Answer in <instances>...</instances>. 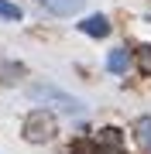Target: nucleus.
Masks as SVG:
<instances>
[{"instance_id":"f257e3e1","label":"nucleus","mask_w":151,"mask_h":154,"mask_svg":"<svg viewBox=\"0 0 151 154\" xmlns=\"http://www.w3.org/2000/svg\"><path fill=\"white\" fill-rule=\"evenodd\" d=\"M72 154H124V151H120V134L113 130V127H103L96 137L79 140Z\"/></svg>"},{"instance_id":"f03ea898","label":"nucleus","mask_w":151,"mask_h":154,"mask_svg":"<svg viewBox=\"0 0 151 154\" xmlns=\"http://www.w3.org/2000/svg\"><path fill=\"white\" fill-rule=\"evenodd\" d=\"M24 137H28L31 144H45L55 137V116H52L48 110H34L28 120H24Z\"/></svg>"},{"instance_id":"7ed1b4c3","label":"nucleus","mask_w":151,"mask_h":154,"mask_svg":"<svg viewBox=\"0 0 151 154\" xmlns=\"http://www.w3.org/2000/svg\"><path fill=\"white\" fill-rule=\"evenodd\" d=\"M79 31L90 34V38H106V34H110V21H106L103 14H90L86 21H79Z\"/></svg>"},{"instance_id":"20e7f679","label":"nucleus","mask_w":151,"mask_h":154,"mask_svg":"<svg viewBox=\"0 0 151 154\" xmlns=\"http://www.w3.org/2000/svg\"><path fill=\"white\" fill-rule=\"evenodd\" d=\"M41 4H45L52 14H58V17H69V14L83 11V0H41Z\"/></svg>"},{"instance_id":"39448f33","label":"nucleus","mask_w":151,"mask_h":154,"mask_svg":"<svg viewBox=\"0 0 151 154\" xmlns=\"http://www.w3.org/2000/svg\"><path fill=\"white\" fill-rule=\"evenodd\" d=\"M131 65V55H127V48H113L110 55H106V69L113 72V75H124Z\"/></svg>"},{"instance_id":"423d86ee","label":"nucleus","mask_w":151,"mask_h":154,"mask_svg":"<svg viewBox=\"0 0 151 154\" xmlns=\"http://www.w3.org/2000/svg\"><path fill=\"white\" fill-rule=\"evenodd\" d=\"M134 137H137V144H141L144 151H151V116H141V120H137Z\"/></svg>"},{"instance_id":"0eeeda50","label":"nucleus","mask_w":151,"mask_h":154,"mask_svg":"<svg viewBox=\"0 0 151 154\" xmlns=\"http://www.w3.org/2000/svg\"><path fill=\"white\" fill-rule=\"evenodd\" d=\"M0 17L4 21H21V7H14L11 0H0Z\"/></svg>"},{"instance_id":"6e6552de","label":"nucleus","mask_w":151,"mask_h":154,"mask_svg":"<svg viewBox=\"0 0 151 154\" xmlns=\"http://www.w3.org/2000/svg\"><path fill=\"white\" fill-rule=\"evenodd\" d=\"M141 65L151 72V45H144V48H141Z\"/></svg>"}]
</instances>
